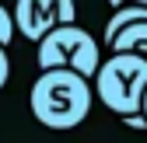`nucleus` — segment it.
I'll return each mask as SVG.
<instances>
[{
  "label": "nucleus",
  "mask_w": 147,
  "mask_h": 143,
  "mask_svg": "<svg viewBox=\"0 0 147 143\" xmlns=\"http://www.w3.org/2000/svg\"><path fill=\"white\" fill-rule=\"evenodd\" d=\"M95 94L102 98V105L109 112L137 119L144 94H147V59L112 52V59L102 63L95 74Z\"/></svg>",
  "instance_id": "2"
},
{
  "label": "nucleus",
  "mask_w": 147,
  "mask_h": 143,
  "mask_svg": "<svg viewBox=\"0 0 147 143\" xmlns=\"http://www.w3.org/2000/svg\"><path fill=\"white\" fill-rule=\"evenodd\" d=\"M7 77H11V59H7V49L0 45V87L7 84Z\"/></svg>",
  "instance_id": "8"
},
{
  "label": "nucleus",
  "mask_w": 147,
  "mask_h": 143,
  "mask_svg": "<svg viewBox=\"0 0 147 143\" xmlns=\"http://www.w3.org/2000/svg\"><path fill=\"white\" fill-rule=\"evenodd\" d=\"M137 21H147V4H133V7H119L105 25V42L112 39L116 31H123L126 25H137Z\"/></svg>",
  "instance_id": "6"
},
{
  "label": "nucleus",
  "mask_w": 147,
  "mask_h": 143,
  "mask_svg": "<svg viewBox=\"0 0 147 143\" xmlns=\"http://www.w3.org/2000/svg\"><path fill=\"white\" fill-rule=\"evenodd\" d=\"M91 112V87L84 77L49 70L32 84V115L46 129H74Z\"/></svg>",
  "instance_id": "1"
},
{
  "label": "nucleus",
  "mask_w": 147,
  "mask_h": 143,
  "mask_svg": "<svg viewBox=\"0 0 147 143\" xmlns=\"http://www.w3.org/2000/svg\"><path fill=\"white\" fill-rule=\"evenodd\" d=\"M35 63L42 66V74L49 70H67V74H77V77H95L98 74V42L77 25H60L53 28L46 39L35 49Z\"/></svg>",
  "instance_id": "3"
},
{
  "label": "nucleus",
  "mask_w": 147,
  "mask_h": 143,
  "mask_svg": "<svg viewBox=\"0 0 147 143\" xmlns=\"http://www.w3.org/2000/svg\"><path fill=\"white\" fill-rule=\"evenodd\" d=\"M74 14L77 11H74L70 0H18L11 21H14V28L21 31L25 39L42 42L53 28L74 25Z\"/></svg>",
  "instance_id": "4"
},
{
  "label": "nucleus",
  "mask_w": 147,
  "mask_h": 143,
  "mask_svg": "<svg viewBox=\"0 0 147 143\" xmlns=\"http://www.w3.org/2000/svg\"><path fill=\"white\" fill-rule=\"evenodd\" d=\"M112 52L119 56H140L147 59V21H137V25H126L123 31H116L112 39H109Z\"/></svg>",
  "instance_id": "5"
},
{
  "label": "nucleus",
  "mask_w": 147,
  "mask_h": 143,
  "mask_svg": "<svg viewBox=\"0 0 147 143\" xmlns=\"http://www.w3.org/2000/svg\"><path fill=\"white\" fill-rule=\"evenodd\" d=\"M140 112H144V115H140V119H144V122H147V94H144V105H140Z\"/></svg>",
  "instance_id": "9"
},
{
  "label": "nucleus",
  "mask_w": 147,
  "mask_h": 143,
  "mask_svg": "<svg viewBox=\"0 0 147 143\" xmlns=\"http://www.w3.org/2000/svg\"><path fill=\"white\" fill-rule=\"evenodd\" d=\"M11 35H14L11 11H4V7H0V45H4V49H7V42H11Z\"/></svg>",
  "instance_id": "7"
}]
</instances>
